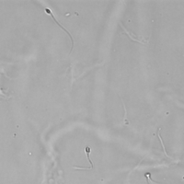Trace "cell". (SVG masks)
<instances>
[{
	"label": "cell",
	"mask_w": 184,
	"mask_h": 184,
	"mask_svg": "<svg viewBox=\"0 0 184 184\" xmlns=\"http://www.w3.org/2000/svg\"><path fill=\"white\" fill-rule=\"evenodd\" d=\"M46 12L50 14V16H51V17H52V18H54V21H55V22H56V23H57V24L59 25V27H61V28H62V29L64 30V31H65V32H66V33H67V34H68V35H69V37H70V39H71V40H72V44H74V41H73V39H72V37H71V35H70V33H69V32L67 31H66V30L64 29V27H63V26H61V25L59 24V22H57V21H56V19H55V18H54V15H53V13H52V12H51V11H50L49 9H46Z\"/></svg>",
	"instance_id": "cell-1"
},
{
	"label": "cell",
	"mask_w": 184,
	"mask_h": 184,
	"mask_svg": "<svg viewBox=\"0 0 184 184\" xmlns=\"http://www.w3.org/2000/svg\"><path fill=\"white\" fill-rule=\"evenodd\" d=\"M86 153H87V157H88V162L91 164V168H93V164H92L91 160L89 158V153H90V147H89V146H86Z\"/></svg>",
	"instance_id": "cell-2"
}]
</instances>
